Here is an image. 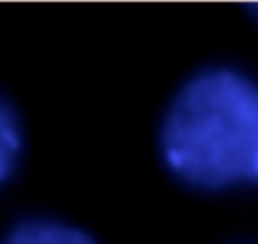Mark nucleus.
Masks as SVG:
<instances>
[{
    "mask_svg": "<svg viewBox=\"0 0 258 244\" xmlns=\"http://www.w3.org/2000/svg\"><path fill=\"white\" fill-rule=\"evenodd\" d=\"M0 244H97V240L62 219L30 216L8 226L0 235Z\"/></svg>",
    "mask_w": 258,
    "mask_h": 244,
    "instance_id": "nucleus-2",
    "label": "nucleus"
},
{
    "mask_svg": "<svg viewBox=\"0 0 258 244\" xmlns=\"http://www.w3.org/2000/svg\"><path fill=\"white\" fill-rule=\"evenodd\" d=\"M25 131L11 97L0 89V190L13 179L23 158Z\"/></svg>",
    "mask_w": 258,
    "mask_h": 244,
    "instance_id": "nucleus-3",
    "label": "nucleus"
},
{
    "mask_svg": "<svg viewBox=\"0 0 258 244\" xmlns=\"http://www.w3.org/2000/svg\"><path fill=\"white\" fill-rule=\"evenodd\" d=\"M159 154L195 190L258 186V83L232 68L193 75L166 108Z\"/></svg>",
    "mask_w": 258,
    "mask_h": 244,
    "instance_id": "nucleus-1",
    "label": "nucleus"
},
{
    "mask_svg": "<svg viewBox=\"0 0 258 244\" xmlns=\"http://www.w3.org/2000/svg\"><path fill=\"white\" fill-rule=\"evenodd\" d=\"M249 8H251V15H253L254 20L258 22V2H256V4H251Z\"/></svg>",
    "mask_w": 258,
    "mask_h": 244,
    "instance_id": "nucleus-4",
    "label": "nucleus"
}]
</instances>
